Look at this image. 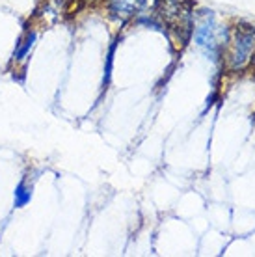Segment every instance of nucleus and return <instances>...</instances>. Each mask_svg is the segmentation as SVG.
<instances>
[{
    "mask_svg": "<svg viewBox=\"0 0 255 257\" xmlns=\"http://www.w3.org/2000/svg\"><path fill=\"white\" fill-rule=\"evenodd\" d=\"M255 56V30L238 26L229 39L227 64L233 71L244 69Z\"/></svg>",
    "mask_w": 255,
    "mask_h": 257,
    "instance_id": "1",
    "label": "nucleus"
},
{
    "mask_svg": "<svg viewBox=\"0 0 255 257\" xmlns=\"http://www.w3.org/2000/svg\"><path fill=\"white\" fill-rule=\"evenodd\" d=\"M194 39H196V43H198L201 49L207 51V54L216 56V52L220 51V43H218L216 23H214V15H212V12H205L203 19L196 25Z\"/></svg>",
    "mask_w": 255,
    "mask_h": 257,
    "instance_id": "2",
    "label": "nucleus"
},
{
    "mask_svg": "<svg viewBox=\"0 0 255 257\" xmlns=\"http://www.w3.org/2000/svg\"><path fill=\"white\" fill-rule=\"evenodd\" d=\"M159 0H108L110 13L119 19H131L136 13H146L157 6Z\"/></svg>",
    "mask_w": 255,
    "mask_h": 257,
    "instance_id": "3",
    "label": "nucleus"
},
{
    "mask_svg": "<svg viewBox=\"0 0 255 257\" xmlns=\"http://www.w3.org/2000/svg\"><path fill=\"white\" fill-rule=\"evenodd\" d=\"M36 39H38V34L36 32H28L25 38H21L17 47H15V52H13V60H15V62H25V60L28 58L30 51H32Z\"/></svg>",
    "mask_w": 255,
    "mask_h": 257,
    "instance_id": "4",
    "label": "nucleus"
},
{
    "mask_svg": "<svg viewBox=\"0 0 255 257\" xmlns=\"http://www.w3.org/2000/svg\"><path fill=\"white\" fill-rule=\"evenodd\" d=\"M30 199H32V185L28 183V179H23L15 187V192H13V205L21 209V207H25L26 203H30Z\"/></svg>",
    "mask_w": 255,
    "mask_h": 257,
    "instance_id": "5",
    "label": "nucleus"
}]
</instances>
